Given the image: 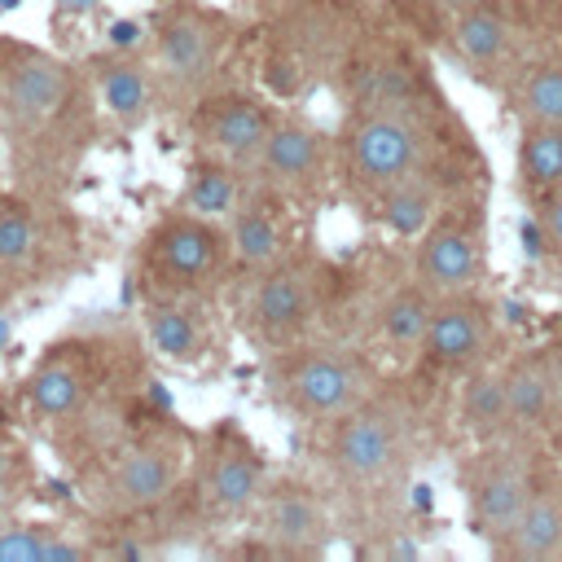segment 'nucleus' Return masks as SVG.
Wrapping results in <instances>:
<instances>
[{
  "instance_id": "nucleus-9",
  "label": "nucleus",
  "mask_w": 562,
  "mask_h": 562,
  "mask_svg": "<svg viewBox=\"0 0 562 562\" xmlns=\"http://www.w3.org/2000/svg\"><path fill=\"white\" fill-rule=\"evenodd\" d=\"M193 457L198 452L176 430L136 435L105 461L97 479V509L110 518H136V514L158 509L184 483Z\"/></svg>"
},
{
  "instance_id": "nucleus-2",
  "label": "nucleus",
  "mask_w": 562,
  "mask_h": 562,
  "mask_svg": "<svg viewBox=\"0 0 562 562\" xmlns=\"http://www.w3.org/2000/svg\"><path fill=\"white\" fill-rule=\"evenodd\" d=\"M417 461V422L404 400L373 391L360 408L325 426L321 465L334 487L360 501L391 496L408 483Z\"/></svg>"
},
{
  "instance_id": "nucleus-14",
  "label": "nucleus",
  "mask_w": 562,
  "mask_h": 562,
  "mask_svg": "<svg viewBox=\"0 0 562 562\" xmlns=\"http://www.w3.org/2000/svg\"><path fill=\"white\" fill-rule=\"evenodd\" d=\"M259 536L272 553L290 558H316L334 540V509L325 492L294 474H272L259 509H255Z\"/></svg>"
},
{
  "instance_id": "nucleus-27",
  "label": "nucleus",
  "mask_w": 562,
  "mask_h": 562,
  "mask_svg": "<svg viewBox=\"0 0 562 562\" xmlns=\"http://www.w3.org/2000/svg\"><path fill=\"white\" fill-rule=\"evenodd\" d=\"M509 110L518 123H562V57H540L514 70Z\"/></svg>"
},
{
  "instance_id": "nucleus-18",
  "label": "nucleus",
  "mask_w": 562,
  "mask_h": 562,
  "mask_svg": "<svg viewBox=\"0 0 562 562\" xmlns=\"http://www.w3.org/2000/svg\"><path fill=\"white\" fill-rule=\"evenodd\" d=\"M88 83H92L101 114L123 132H140L154 119L158 97H162L154 66L140 61L136 48H114V44L88 61Z\"/></svg>"
},
{
  "instance_id": "nucleus-24",
  "label": "nucleus",
  "mask_w": 562,
  "mask_h": 562,
  "mask_svg": "<svg viewBox=\"0 0 562 562\" xmlns=\"http://www.w3.org/2000/svg\"><path fill=\"white\" fill-rule=\"evenodd\" d=\"M88 395H92L88 364H83L79 351H66V347L48 351V356L31 369V378H26V408H31L35 417H44V422H66V417H75V413L88 404Z\"/></svg>"
},
{
  "instance_id": "nucleus-30",
  "label": "nucleus",
  "mask_w": 562,
  "mask_h": 562,
  "mask_svg": "<svg viewBox=\"0 0 562 562\" xmlns=\"http://www.w3.org/2000/svg\"><path fill=\"white\" fill-rule=\"evenodd\" d=\"M44 255V224L31 202L0 198V272L22 277Z\"/></svg>"
},
{
  "instance_id": "nucleus-17",
  "label": "nucleus",
  "mask_w": 562,
  "mask_h": 562,
  "mask_svg": "<svg viewBox=\"0 0 562 562\" xmlns=\"http://www.w3.org/2000/svg\"><path fill=\"white\" fill-rule=\"evenodd\" d=\"M140 338L171 369H202L215 356V329L198 294H145Z\"/></svg>"
},
{
  "instance_id": "nucleus-13",
  "label": "nucleus",
  "mask_w": 562,
  "mask_h": 562,
  "mask_svg": "<svg viewBox=\"0 0 562 562\" xmlns=\"http://www.w3.org/2000/svg\"><path fill=\"white\" fill-rule=\"evenodd\" d=\"M277 114L281 110L259 92L206 88L202 97L189 101V145H193V154L250 167V158L268 140Z\"/></svg>"
},
{
  "instance_id": "nucleus-25",
  "label": "nucleus",
  "mask_w": 562,
  "mask_h": 562,
  "mask_svg": "<svg viewBox=\"0 0 562 562\" xmlns=\"http://www.w3.org/2000/svg\"><path fill=\"white\" fill-rule=\"evenodd\" d=\"M509 562H562V483H536L514 531L496 549Z\"/></svg>"
},
{
  "instance_id": "nucleus-20",
  "label": "nucleus",
  "mask_w": 562,
  "mask_h": 562,
  "mask_svg": "<svg viewBox=\"0 0 562 562\" xmlns=\"http://www.w3.org/2000/svg\"><path fill=\"white\" fill-rule=\"evenodd\" d=\"M452 202L448 184L439 180L435 167L426 171H413L378 193H369V206H373V220L382 224V233H391L395 241H417L435 220L439 211Z\"/></svg>"
},
{
  "instance_id": "nucleus-15",
  "label": "nucleus",
  "mask_w": 562,
  "mask_h": 562,
  "mask_svg": "<svg viewBox=\"0 0 562 562\" xmlns=\"http://www.w3.org/2000/svg\"><path fill=\"white\" fill-rule=\"evenodd\" d=\"M492 347H496V307L483 299V290L435 299L430 329L422 342V364L461 378L465 369L487 364Z\"/></svg>"
},
{
  "instance_id": "nucleus-34",
  "label": "nucleus",
  "mask_w": 562,
  "mask_h": 562,
  "mask_svg": "<svg viewBox=\"0 0 562 562\" xmlns=\"http://www.w3.org/2000/svg\"><path fill=\"white\" fill-rule=\"evenodd\" d=\"M426 4H435L439 13H461V9H470V4H483V0H426Z\"/></svg>"
},
{
  "instance_id": "nucleus-8",
  "label": "nucleus",
  "mask_w": 562,
  "mask_h": 562,
  "mask_svg": "<svg viewBox=\"0 0 562 562\" xmlns=\"http://www.w3.org/2000/svg\"><path fill=\"white\" fill-rule=\"evenodd\" d=\"M408 246H413L408 277L422 290H430L435 299L483 290V281H487V202L474 193L452 198L439 211V220Z\"/></svg>"
},
{
  "instance_id": "nucleus-28",
  "label": "nucleus",
  "mask_w": 562,
  "mask_h": 562,
  "mask_svg": "<svg viewBox=\"0 0 562 562\" xmlns=\"http://www.w3.org/2000/svg\"><path fill=\"white\" fill-rule=\"evenodd\" d=\"M83 558H92V544L57 527L18 522V518L0 522V562H83Z\"/></svg>"
},
{
  "instance_id": "nucleus-33",
  "label": "nucleus",
  "mask_w": 562,
  "mask_h": 562,
  "mask_svg": "<svg viewBox=\"0 0 562 562\" xmlns=\"http://www.w3.org/2000/svg\"><path fill=\"white\" fill-rule=\"evenodd\" d=\"M544 356H549V369H553V378H558V386H562V338H558V342H549V347H544Z\"/></svg>"
},
{
  "instance_id": "nucleus-16",
  "label": "nucleus",
  "mask_w": 562,
  "mask_h": 562,
  "mask_svg": "<svg viewBox=\"0 0 562 562\" xmlns=\"http://www.w3.org/2000/svg\"><path fill=\"white\" fill-rule=\"evenodd\" d=\"M224 237H228V272L241 281L290 259L294 255V228H290L285 198L250 184L246 202L228 215Z\"/></svg>"
},
{
  "instance_id": "nucleus-5",
  "label": "nucleus",
  "mask_w": 562,
  "mask_h": 562,
  "mask_svg": "<svg viewBox=\"0 0 562 562\" xmlns=\"http://www.w3.org/2000/svg\"><path fill=\"white\" fill-rule=\"evenodd\" d=\"M329 277L316 259L290 255L272 263L268 272H255L241 281L237 294V329L259 347V351H285L307 338L325 307Z\"/></svg>"
},
{
  "instance_id": "nucleus-12",
  "label": "nucleus",
  "mask_w": 562,
  "mask_h": 562,
  "mask_svg": "<svg viewBox=\"0 0 562 562\" xmlns=\"http://www.w3.org/2000/svg\"><path fill=\"white\" fill-rule=\"evenodd\" d=\"M338 158V136H329L321 123H312L307 114H290L281 110L268 140L259 145V154L250 158L246 176L255 189H268L277 198H312L329 184Z\"/></svg>"
},
{
  "instance_id": "nucleus-26",
  "label": "nucleus",
  "mask_w": 562,
  "mask_h": 562,
  "mask_svg": "<svg viewBox=\"0 0 562 562\" xmlns=\"http://www.w3.org/2000/svg\"><path fill=\"white\" fill-rule=\"evenodd\" d=\"M246 193H250V176H246V167L224 162V158L193 154L176 206H184V211H193V215H202V220L228 224V215L246 202Z\"/></svg>"
},
{
  "instance_id": "nucleus-6",
  "label": "nucleus",
  "mask_w": 562,
  "mask_h": 562,
  "mask_svg": "<svg viewBox=\"0 0 562 562\" xmlns=\"http://www.w3.org/2000/svg\"><path fill=\"white\" fill-rule=\"evenodd\" d=\"M136 272L145 294H202L206 285H215V277L228 272L224 224L202 220L184 206L167 211L140 237Z\"/></svg>"
},
{
  "instance_id": "nucleus-23",
  "label": "nucleus",
  "mask_w": 562,
  "mask_h": 562,
  "mask_svg": "<svg viewBox=\"0 0 562 562\" xmlns=\"http://www.w3.org/2000/svg\"><path fill=\"white\" fill-rule=\"evenodd\" d=\"M430 307H435V294L422 290L413 277L391 285L373 312V338L378 347L400 360V364H413L422 360V342H426V329H430Z\"/></svg>"
},
{
  "instance_id": "nucleus-7",
  "label": "nucleus",
  "mask_w": 562,
  "mask_h": 562,
  "mask_svg": "<svg viewBox=\"0 0 562 562\" xmlns=\"http://www.w3.org/2000/svg\"><path fill=\"white\" fill-rule=\"evenodd\" d=\"M228 44H233L228 18H220L215 9H206L198 0H171L154 18L149 66H154L162 92L189 105L193 97H202L215 83Z\"/></svg>"
},
{
  "instance_id": "nucleus-22",
  "label": "nucleus",
  "mask_w": 562,
  "mask_h": 562,
  "mask_svg": "<svg viewBox=\"0 0 562 562\" xmlns=\"http://www.w3.org/2000/svg\"><path fill=\"white\" fill-rule=\"evenodd\" d=\"M457 430L470 443H496L514 439V417H509V391H505V369L501 364H474L461 373L457 400H452Z\"/></svg>"
},
{
  "instance_id": "nucleus-21",
  "label": "nucleus",
  "mask_w": 562,
  "mask_h": 562,
  "mask_svg": "<svg viewBox=\"0 0 562 562\" xmlns=\"http://www.w3.org/2000/svg\"><path fill=\"white\" fill-rule=\"evenodd\" d=\"M514 35H518L514 13L501 0H483L461 13H448V48L474 75L501 70L505 57L514 53Z\"/></svg>"
},
{
  "instance_id": "nucleus-19",
  "label": "nucleus",
  "mask_w": 562,
  "mask_h": 562,
  "mask_svg": "<svg viewBox=\"0 0 562 562\" xmlns=\"http://www.w3.org/2000/svg\"><path fill=\"white\" fill-rule=\"evenodd\" d=\"M505 369V391H509V417H514V439H549L562 430V386L549 369L544 347L518 351Z\"/></svg>"
},
{
  "instance_id": "nucleus-29",
  "label": "nucleus",
  "mask_w": 562,
  "mask_h": 562,
  "mask_svg": "<svg viewBox=\"0 0 562 562\" xmlns=\"http://www.w3.org/2000/svg\"><path fill=\"white\" fill-rule=\"evenodd\" d=\"M518 184L531 202L562 184V123H518Z\"/></svg>"
},
{
  "instance_id": "nucleus-32",
  "label": "nucleus",
  "mask_w": 562,
  "mask_h": 562,
  "mask_svg": "<svg viewBox=\"0 0 562 562\" xmlns=\"http://www.w3.org/2000/svg\"><path fill=\"white\" fill-rule=\"evenodd\" d=\"M13 496H18L13 492V452L0 443V522L13 514Z\"/></svg>"
},
{
  "instance_id": "nucleus-4",
  "label": "nucleus",
  "mask_w": 562,
  "mask_h": 562,
  "mask_svg": "<svg viewBox=\"0 0 562 562\" xmlns=\"http://www.w3.org/2000/svg\"><path fill=\"white\" fill-rule=\"evenodd\" d=\"M277 356L281 360L272 373V395L290 417L307 426H329L378 391V373L356 347L294 342Z\"/></svg>"
},
{
  "instance_id": "nucleus-1",
  "label": "nucleus",
  "mask_w": 562,
  "mask_h": 562,
  "mask_svg": "<svg viewBox=\"0 0 562 562\" xmlns=\"http://www.w3.org/2000/svg\"><path fill=\"white\" fill-rule=\"evenodd\" d=\"M92 105L88 75L66 57L0 40V123L13 140L44 145V154L79 145V136L92 132Z\"/></svg>"
},
{
  "instance_id": "nucleus-3",
  "label": "nucleus",
  "mask_w": 562,
  "mask_h": 562,
  "mask_svg": "<svg viewBox=\"0 0 562 562\" xmlns=\"http://www.w3.org/2000/svg\"><path fill=\"white\" fill-rule=\"evenodd\" d=\"M435 158L439 136L417 105H356L338 127V162L364 198L435 167Z\"/></svg>"
},
{
  "instance_id": "nucleus-11",
  "label": "nucleus",
  "mask_w": 562,
  "mask_h": 562,
  "mask_svg": "<svg viewBox=\"0 0 562 562\" xmlns=\"http://www.w3.org/2000/svg\"><path fill=\"white\" fill-rule=\"evenodd\" d=\"M272 483L263 448L237 426H215L198 448V501L220 522H246L255 518L263 492Z\"/></svg>"
},
{
  "instance_id": "nucleus-31",
  "label": "nucleus",
  "mask_w": 562,
  "mask_h": 562,
  "mask_svg": "<svg viewBox=\"0 0 562 562\" xmlns=\"http://www.w3.org/2000/svg\"><path fill=\"white\" fill-rule=\"evenodd\" d=\"M531 206H536V220H540V233H544L549 255L562 259V184H553L549 193H540Z\"/></svg>"
},
{
  "instance_id": "nucleus-10",
  "label": "nucleus",
  "mask_w": 562,
  "mask_h": 562,
  "mask_svg": "<svg viewBox=\"0 0 562 562\" xmlns=\"http://www.w3.org/2000/svg\"><path fill=\"white\" fill-rule=\"evenodd\" d=\"M536 483L540 479H536V465L527 457V439L479 443L470 474H465V518H470V531H479V540L492 553L514 531Z\"/></svg>"
}]
</instances>
